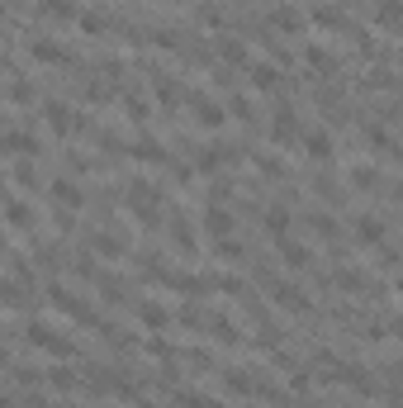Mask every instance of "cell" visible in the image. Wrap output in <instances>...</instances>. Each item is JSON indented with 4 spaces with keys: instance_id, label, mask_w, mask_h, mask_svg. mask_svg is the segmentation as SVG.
Segmentation results:
<instances>
[{
    "instance_id": "cell-22",
    "label": "cell",
    "mask_w": 403,
    "mask_h": 408,
    "mask_svg": "<svg viewBox=\"0 0 403 408\" xmlns=\"http://www.w3.org/2000/svg\"><path fill=\"white\" fill-rule=\"evenodd\" d=\"M351 181H356L361 190H375V186H379V176L370 171V166H356V171H351Z\"/></svg>"
},
{
    "instance_id": "cell-26",
    "label": "cell",
    "mask_w": 403,
    "mask_h": 408,
    "mask_svg": "<svg viewBox=\"0 0 403 408\" xmlns=\"http://www.w3.org/2000/svg\"><path fill=\"white\" fill-rule=\"evenodd\" d=\"M270 24H275V28H290V33H295V28H299V15H295V10H275V15H270Z\"/></svg>"
},
{
    "instance_id": "cell-16",
    "label": "cell",
    "mask_w": 403,
    "mask_h": 408,
    "mask_svg": "<svg viewBox=\"0 0 403 408\" xmlns=\"http://www.w3.org/2000/svg\"><path fill=\"white\" fill-rule=\"evenodd\" d=\"M304 147H309V157H318V162L332 157V138H327V133H309V138H304Z\"/></svg>"
},
{
    "instance_id": "cell-31",
    "label": "cell",
    "mask_w": 403,
    "mask_h": 408,
    "mask_svg": "<svg viewBox=\"0 0 403 408\" xmlns=\"http://www.w3.org/2000/svg\"><path fill=\"white\" fill-rule=\"evenodd\" d=\"M181 408H223L214 399H195V394H181Z\"/></svg>"
},
{
    "instance_id": "cell-15",
    "label": "cell",
    "mask_w": 403,
    "mask_h": 408,
    "mask_svg": "<svg viewBox=\"0 0 403 408\" xmlns=\"http://www.w3.org/2000/svg\"><path fill=\"white\" fill-rule=\"evenodd\" d=\"M313 24H322V28H347V19H342V10H337V5H318V10H313Z\"/></svg>"
},
{
    "instance_id": "cell-24",
    "label": "cell",
    "mask_w": 403,
    "mask_h": 408,
    "mask_svg": "<svg viewBox=\"0 0 403 408\" xmlns=\"http://www.w3.org/2000/svg\"><path fill=\"white\" fill-rule=\"evenodd\" d=\"M38 5H43V10H53L57 19H72V15H76V5H72V0H38Z\"/></svg>"
},
{
    "instance_id": "cell-34",
    "label": "cell",
    "mask_w": 403,
    "mask_h": 408,
    "mask_svg": "<svg viewBox=\"0 0 403 408\" xmlns=\"http://www.w3.org/2000/svg\"><path fill=\"white\" fill-rule=\"evenodd\" d=\"M0 256H5V233H0Z\"/></svg>"
},
{
    "instance_id": "cell-21",
    "label": "cell",
    "mask_w": 403,
    "mask_h": 408,
    "mask_svg": "<svg viewBox=\"0 0 403 408\" xmlns=\"http://www.w3.org/2000/svg\"><path fill=\"white\" fill-rule=\"evenodd\" d=\"M266 228L275 233V238H285V228H290V214H285V209H270V214H266Z\"/></svg>"
},
{
    "instance_id": "cell-14",
    "label": "cell",
    "mask_w": 403,
    "mask_h": 408,
    "mask_svg": "<svg viewBox=\"0 0 403 408\" xmlns=\"http://www.w3.org/2000/svg\"><path fill=\"white\" fill-rule=\"evenodd\" d=\"M270 295H275V300L285 304V309H299V313H304V309H309V295H299L295 285H275V290H270Z\"/></svg>"
},
{
    "instance_id": "cell-19",
    "label": "cell",
    "mask_w": 403,
    "mask_h": 408,
    "mask_svg": "<svg viewBox=\"0 0 403 408\" xmlns=\"http://www.w3.org/2000/svg\"><path fill=\"white\" fill-rule=\"evenodd\" d=\"M95 252H100V256H124V243H119V238H114V233H95Z\"/></svg>"
},
{
    "instance_id": "cell-6",
    "label": "cell",
    "mask_w": 403,
    "mask_h": 408,
    "mask_svg": "<svg viewBox=\"0 0 403 408\" xmlns=\"http://www.w3.org/2000/svg\"><path fill=\"white\" fill-rule=\"evenodd\" d=\"M0 147H5V152H28V157H33V152H38V138L10 129V133H0Z\"/></svg>"
},
{
    "instance_id": "cell-8",
    "label": "cell",
    "mask_w": 403,
    "mask_h": 408,
    "mask_svg": "<svg viewBox=\"0 0 403 408\" xmlns=\"http://www.w3.org/2000/svg\"><path fill=\"white\" fill-rule=\"evenodd\" d=\"M43 114H48V124H53L57 133H72V124H76V114H72L67 105H57V100H48V105H43Z\"/></svg>"
},
{
    "instance_id": "cell-28",
    "label": "cell",
    "mask_w": 403,
    "mask_h": 408,
    "mask_svg": "<svg viewBox=\"0 0 403 408\" xmlns=\"http://www.w3.org/2000/svg\"><path fill=\"white\" fill-rule=\"evenodd\" d=\"M223 57L228 62H247V48H242L238 38H223Z\"/></svg>"
},
{
    "instance_id": "cell-4",
    "label": "cell",
    "mask_w": 403,
    "mask_h": 408,
    "mask_svg": "<svg viewBox=\"0 0 403 408\" xmlns=\"http://www.w3.org/2000/svg\"><path fill=\"white\" fill-rule=\"evenodd\" d=\"M270 133H275V142H290V138H299V114L295 109H275V129H270Z\"/></svg>"
},
{
    "instance_id": "cell-3",
    "label": "cell",
    "mask_w": 403,
    "mask_h": 408,
    "mask_svg": "<svg viewBox=\"0 0 403 408\" xmlns=\"http://www.w3.org/2000/svg\"><path fill=\"white\" fill-rule=\"evenodd\" d=\"M48 300H53L57 309H62V313H72V318H81V323H100V318H95V313H90V304H81L76 295H67V290H53V295H48Z\"/></svg>"
},
{
    "instance_id": "cell-29",
    "label": "cell",
    "mask_w": 403,
    "mask_h": 408,
    "mask_svg": "<svg viewBox=\"0 0 403 408\" xmlns=\"http://www.w3.org/2000/svg\"><path fill=\"white\" fill-rule=\"evenodd\" d=\"M15 181H19L24 190H28V186H38V176H33V166H24V162L15 166Z\"/></svg>"
},
{
    "instance_id": "cell-20",
    "label": "cell",
    "mask_w": 403,
    "mask_h": 408,
    "mask_svg": "<svg viewBox=\"0 0 403 408\" xmlns=\"http://www.w3.org/2000/svg\"><path fill=\"white\" fill-rule=\"evenodd\" d=\"M309 67H313V72H332L337 62H332V53H327V48H309Z\"/></svg>"
},
{
    "instance_id": "cell-25",
    "label": "cell",
    "mask_w": 403,
    "mask_h": 408,
    "mask_svg": "<svg viewBox=\"0 0 403 408\" xmlns=\"http://www.w3.org/2000/svg\"><path fill=\"white\" fill-rule=\"evenodd\" d=\"M223 384H228L233 394H252V380H247L242 370H228V375H223Z\"/></svg>"
},
{
    "instance_id": "cell-27",
    "label": "cell",
    "mask_w": 403,
    "mask_h": 408,
    "mask_svg": "<svg viewBox=\"0 0 403 408\" xmlns=\"http://www.w3.org/2000/svg\"><path fill=\"white\" fill-rule=\"evenodd\" d=\"M133 157H142V162H161L166 152H161L157 142H138V147H133Z\"/></svg>"
},
{
    "instance_id": "cell-12",
    "label": "cell",
    "mask_w": 403,
    "mask_h": 408,
    "mask_svg": "<svg viewBox=\"0 0 403 408\" xmlns=\"http://www.w3.org/2000/svg\"><path fill=\"white\" fill-rule=\"evenodd\" d=\"M33 57H38V62H48V67H57V62H67V53H62V43H53V38H33Z\"/></svg>"
},
{
    "instance_id": "cell-1",
    "label": "cell",
    "mask_w": 403,
    "mask_h": 408,
    "mask_svg": "<svg viewBox=\"0 0 403 408\" xmlns=\"http://www.w3.org/2000/svg\"><path fill=\"white\" fill-rule=\"evenodd\" d=\"M129 209H133V218H142V223L152 228V223H157V190H152L147 181L133 186V190H129Z\"/></svg>"
},
{
    "instance_id": "cell-11",
    "label": "cell",
    "mask_w": 403,
    "mask_h": 408,
    "mask_svg": "<svg viewBox=\"0 0 403 408\" xmlns=\"http://www.w3.org/2000/svg\"><path fill=\"white\" fill-rule=\"evenodd\" d=\"M280 261H285V266H295V271H304V266H309V247L280 238Z\"/></svg>"
},
{
    "instance_id": "cell-17",
    "label": "cell",
    "mask_w": 403,
    "mask_h": 408,
    "mask_svg": "<svg viewBox=\"0 0 403 408\" xmlns=\"http://www.w3.org/2000/svg\"><path fill=\"white\" fill-rule=\"evenodd\" d=\"M5 223H15V228H33V209H28L24 199H15V204L5 209Z\"/></svg>"
},
{
    "instance_id": "cell-18",
    "label": "cell",
    "mask_w": 403,
    "mask_h": 408,
    "mask_svg": "<svg viewBox=\"0 0 403 408\" xmlns=\"http://www.w3.org/2000/svg\"><path fill=\"white\" fill-rule=\"evenodd\" d=\"M275 81H280V72H275L270 62H256V67H252V85H261V90H270Z\"/></svg>"
},
{
    "instance_id": "cell-13",
    "label": "cell",
    "mask_w": 403,
    "mask_h": 408,
    "mask_svg": "<svg viewBox=\"0 0 403 408\" xmlns=\"http://www.w3.org/2000/svg\"><path fill=\"white\" fill-rule=\"evenodd\" d=\"M356 238L365 247H379L384 243V223H379V218H361V223H356Z\"/></svg>"
},
{
    "instance_id": "cell-7",
    "label": "cell",
    "mask_w": 403,
    "mask_h": 408,
    "mask_svg": "<svg viewBox=\"0 0 403 408\" xmlns=\"http://www.w3.org/2000/svg\"><path fill=\"white\" fill-rule=\"evenodd\" d=\"M138 318H142V327H152V332H161V327L171 323V313H166L161 304H152V300H142V304H138Z\"/></svg>"
},
{
    "instance_id": "cell-30",
    "label": "cell",
    "mask_w": 403,
    "mask_h": 408,
    "mask_svg": "<svg viewBox=\"0 0 403 408\" xmlns=\"http://www.w3.org/2000/svg\"><path fill=\"white\" fill-rule=\"evenodd\" d=\"M176 90H181V85H176V81H166V76L157 81V95H161V105H171V100H176Z\"/></svg>"
},
{
    "instance_id": "cell-32",
    "label": "cell",
    "mask_w": 403,
    "mask_h": 408,
    "mask_svg": "<svg viewBox=\"0 0 403 408\" xmlns=\"http://www.w3.org/2000/svg\"><path fill=\"white\" fill-rule=\"evenodd\" d=\"M81 28H85V33H100L105 19H100V15H81Z\"/></svg>"
},
{
    "instance_id": "cell-9",
    "label": "cell",
    "mask_w": 403,
    "mask_h": 408,
    "mask_svg": "<svg viewBox=\"0 0 403 408\" xmlns=\"http://www.w3.org/2000/svg\"><path fill=\"white\" fill-rule=\"evenodd\" d=\"M53 199H57V209H81V186L76 181H57Z\"/></svg>"
},
{
    "instance_id": "cell-2",
    "label": "cell",
    "mask_w": 403,
    "mask_h": 408,
    "mask_svg": "<svg viewBox=\"0 0 403 408\" xmlns=\"http://www.w3.org/2000/svg\"><path fill=\"white\" fill-rule=\"evenodd\" d=\"M28 342H33V347H48V352H57V356L72 352V342H67V337H57L48 323H28Z\"/></svg>"
},
{
    "instance_id": "cell-33",
    "label": "cell",
    "mask_w": 403,
    "mask_h": 408,
    "mask_svg": "<svg viewBox=\"0 0 403 408\" xmlns=\"http://www.w3.org/2000/svg\"><path fill=\"white\" fill-rule=\"evenodd\" d=\"M124 109H129V119H147V105L142 100H124Z\"/></svg>"
},
{
    "instance_id": "cell-23",
    "label": "cell",
    "mask_w": 403,
    "mask_h": 408,
    "mask_svg": "<svg viewBox=\"0 0 403 408\" xmlns=\"http://www.w3.org/2000/svg\"><path fill=\"white\" fill-rule=\"evenodd\" d=\"M379 24H384V28L399 24V0H379Z\"/></svg>"
},
{
    "instance_id": "cell-5",
    "label": "cell",
    "mask_w": 403,
    "mask_h": 408,
    "mask_svg": "<svg viewBox=\"0 0 403 408\" xmlns=\"http://www.w3.org/2000/svg\"><path fill=\"white\" fill-rule=\"evenodd\" d=\"M204 228H209L214 238H228V233H233V214H228L223 204H209V209H204Z\"/></svg>"
},
{
    "instance_id": "cell-10",
    "label": "cell",
    "mask_w": 403,
    "mask_h": 408,
    "mask_svg": "<svg viewBox=\"0 0 403 408\" xmlns=\"http://www.w3.org/2000/svg\"><path fill=\"white\" fill-rule=\"evenodd\" d=\"M195 119H199L204 129H218V124H223V109H218L214 100H204V95H195Z\"/></svg>"
}]
</instances>
